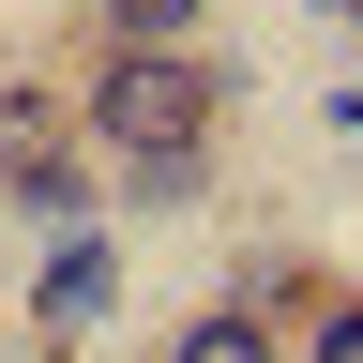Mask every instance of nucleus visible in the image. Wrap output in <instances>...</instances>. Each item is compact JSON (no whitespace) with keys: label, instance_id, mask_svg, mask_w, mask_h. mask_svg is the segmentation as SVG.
<instances>
[{"label":"nucleus","instance_id":"f257e3e1","mask_svg":"<svg viewBox=\"0 0 363 363\" xmlns=\"http://www.w3.org/2000/svg\"><path fill=\"white\" fill-rule=\"evenodd\" d=\"M227 91L242 76L212 45H91V76L61 91V121H76V152H136V136H212Z\"/></svg>","mask_w":363,"mask_h":363},{"label":"nucleus","instance_id":"f03ea898","mask_svg":"<svg viewBox=\"0 0 363 363\" xmlns=\"http://www.w3.org/2000/svg\"><path fill=\"white\" fill-rule=\"evenodd\" d=\"M16 318H30L45 348H91V333L121 318V242H106V212H91V227H45V272H30Z\"/></svg>","mask_w":363,"mask_h":363},{"label":"nucleus","instance_id":"7ed1b4c3","mask_svg":"<svg viewBox=\"0 0 363 363\" xmlns=\"http://www.w3.org/2000/svg\"><path fill=\"white\" fill-rule=\"evenodd\" d=\"M0 212H16V227H91V212H106V152H76V136L0 152Z\"/></svg>","mask_w":363,"mask_h":363},{"label":"nucleus","instance_id":"20e7f679","mask_svg":"<svg viewBox=\"0 0 363 363\" xmlns=\"http://www.w3.org/2000/svg\"><path fill=\"white\" fill-rule=\"evenodd\" d=\"M106 197H136V212H212V136H136V152H106Z\"/></svg>","mask_w":363,"mask_h":363},{"label":"nucleus","instance_id":"39448f33","mask_svg":"<svg viewBox=\"0 0 363 363\" xmlns=\"http://www.w3.org/2000/svg\"><path fill=\"white\" fill-rule=\"evenodd\" d=\"M167 363H288V318H272V303H242V288H212V303L167 333Z\"/></svg>","mask_w":363,"mask_h":363},{"label":"nucleus","instance_id":"423d86ee","mask_svg":"<svg viewBox=\"0 0 363 363\" xmlns=\"http://www.w3.org/2000/svg\"><path fill=\"white\" fill-rule=\"evenodd\" d=\"M91 45H212V0H76Z\"/></svg>","mask_w":363,"mask_h":363},{"label":"nucleus","instance_id":"0eeeda50","mask_svg":"<svg viewBox=\"0 0 363 363\" xmlns=\"http://www.w3.org/2000/svg\"><path fill=\"white\" fill-rule=\"evenodd\" d=\"M288 363H363V288H333V272H318V288L288 303Z\"/></svg>","mask_w":363,"mask_h":363},{"label":"nucleus","instance_id":"6e6552de","mask_svg":"<svg viewBox=\"0 0 363 363\" xmlns=\"http://www.w3.org/2000/svg\"><path fill=\"white\" fill-rule=\"evenodd\" d=\"M30 136H76V121H61L45 76H0V152H30Z\"/></svg>","mask_w":363,"mask_h":363},{"label":"nucleus","instance_id":"1a4fd4ad","mask_svg":"<svg viewBox=\"0 0 363 363\" xmlns=\"http://www.w3.org/2000/svg\"><path fill=\"white\" fill-rule=\"evenodd\" d=\"M227 288H242V303H272V318H288V303L318 288V257H242V272H227Z\"/></svg>","mask_w":363,"mask_h":363},{"label":"nucleus","instance_id":"9d476101","mask_svg":"<svg viewBox=\"0 0 363 363\" xmlns=\"http://www.w3.org/2000/svg\"><path fill=\"white\" fill-rule=\"evenodd\" d=\"M333 136H348V152H363V76H348V91H333Z\"/></svg>","mask_w":363,"mask_h":363},{"label":"nucleus","instance_id":"9b49d317","mask_svg":"<svg viewBox=\"0 0 363 363\" xmlns=\"http://www.w3.org/2000/svg\"><path fill=\"white\" fill-rule=\"evenodd\" d=\"M348 30H363V0H348Z\"/></svg>","mask_w":363,"mask_h":363}]
</instances>
